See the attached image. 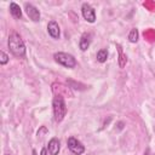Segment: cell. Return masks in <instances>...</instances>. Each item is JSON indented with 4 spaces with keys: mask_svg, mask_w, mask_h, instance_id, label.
I'll return each mask as SVG.
<instances>
[{
    "mask_svg": "<svg viewBox=\"0 0 155 155\" xmlns=\"http://www.w3.org/2000/svg\"><path fill=\"white\" fill-rule=\"evenodd\" d=\"M8 50L11 51V53L18 58H24L25 57V45L22 40V38L19 36V34H17L16 31L11 33L8 36Z\"/></svg>",
    "mask_w": 155,
    "mask_h": 155,
    "instance_id": "1",
    "label": "cell"
},
{
    "mask_svg": "<svg viewBox=\"0 0 155 155\" xmlns=\"http://www.w3.org/2000/svg\"><path fill=\"white\" fill-rule=\"evenodd\" d=\"M52 109H53V116H54V121L56 122H61L64 116L67 115V111H68V108H67V104L64 102V98L63 96H59V94H56L53 97V101H52Z\"/></svg>",
    "mask_w": 155,
    "mask_h": 155,
    "instance_id": "2",
    "label": "cell"
},
{
    "mask_svg": "<svg viewBox=\"0 0 155 155\" xmlns=\"http://www.w3.org/2000/svg\"><path fill=\"white\" fill-rule=\"evenodd\" d=\"M53 58L58 64H61L65 68H69V69L75 68L76 64H78L75 57L70 53H67V52H56L53 54Z\"/></svg>",
    "mask_w": 155,
    "mask_h": 155,
    "instance_id": "3",
    "label": "cell"
},
{
    "mask_svg": "<svg viewBox=\"0 0 155 155\" xmlns=\"http://www.w3.org/2000/svg\"><path fill=\"white\" fill-rule=\"evenodd\" d=\"M67 144H68V149L75 155H81L85 153V145L80 140H78L75 137H69L67 140Z\"/></svg>",
    "mask_w": 155,
    "mask_h": 155,
    "instance_id": "4",
    "label": "cell"
},
{
    "mask_svg": "<svg viewBox=\"0 0 155 155\" xmlns=\"http://www.w3.org/2000/svg\"><path fill=\"white\" fill-rule=\"evenodd\" d=\"M81 12H82L84 18L88 23H94L96 22V11H94V8L90 4L84 2L82 6H81Z\"/></svg>",
    "mask_w": 155,
    "mask_h": 155,
    "instance_id": "5",
    "label": "cell"
},
{
    "mask_svg": "<svg viewBox=\"0 0 155 155\" xmlns=\"http://www.w3.org/2000/svg\"><path fill=\"white\" fill-rule=\"evenodd\" d=\"M24 10H25L27 16H28L33 22H39V21H40V11H39L33 4L25 2V4H24Z\"/></svg>",
    "mask_w": 155,
    "mask_h": 155,
    "instance_id": "6",
    "label": "cell"
},
{
    "mask_svg": "<svg viewBox=\"0 0 155 155\" xmlns=\"http://www.w3.org/2000/svg\"><path fill=\"white\" fill-rule=\"evenodd\" d=\"M47 31L50 34L51 38L53 39H59V35H61V29H59V25L56 21H50L48 24H47Z\"/></svg>",
    "mask_w": 155,
    "mask_h": 155,
    "instance_id": "7",
    "label": "cell"
},
{
    "mask_svg": "<svg viewBox=\"0 0 155 155\" xmlns=\"http://www.w3.org/2000/svg\"><path fill=\"white\" fill-rule=\"evenodd\" d=\"M59 149H61V143H59L58 138H52V139H50L48 145H47V151H48V154H50V155H58Z\"/></svg>",
    "mask_w": 155,
    "mask_h": 155,
    "instance_id": "8",
    "label": "cell"
},
{
    "mask_svg": "<svg viewBox=\"0 0 155 155\" xmlns=\"http://www.w3.org/2000/svg\"><path fill=\"white\" fill-rule=\"evenodd\" d=\"M91 40H92V35L90 33H84L80 38V41H79V47L81 51H86L88 47H90V44H91Z\"/></svg>",
    "mask_w": 155,
    "mask_h": 155,
    "instance_id": "9",
    "label": "cell"
},
{
    "mask_svg": "<svg viewBox=\"0 0 155 155\" xmlns=\"http://www.w3.org/2000/svg\"><path fill=\"white\" fill-rule=\"evenodd\" d=\"M10 13L12 15V17L13 18H16V19H19L21 17H22V10H21V7H19V5H17L16 2H11L10 4Z\"/></svg>",
    "mask_w": 155,
    "mask_h": 155,
    "instance_id": "10",
    "label": "cell"
},
{
    "mask_svg": "<svg viewBox=\"0 0 155 155\" xmlns=\"http://www.w3.org/2000/svg\"><path fill=\"white\" fill-rule=\"evenodd\" d=\"M96 57H97V61H98L99 63L107 62V59H108V51H107V48H101V50L97 52Z\"/></svg>",
    "mask_w": 155,
    "mask_h": 155,
    "instance_id": "11",
    "label": "cell"
},
{
    "mask_svg": "<svg viewBox=\"0 0 155 155\" xmlns=\"http://www.w3.org/2000/svg\"><path fill=\"white\" fill-rule=\"evenodd\" d=\"M116 47H117V50H119V65L121 67V68H124L125 67V64H126V62H127V57L122 53V48H121V46L120 45H116Z\"/></svg>",
    "mask_w": 155,
    "mask_h": 155,
    "instance_id": "12",
    "label": "cell"
},
{
    "mask_svg": "<svg viewBox=\"0 0 155 155\" xmlns=\"http://www.w3.org/2000/svg\"><path fill=\"white\" fill-rule=\"evenodd\" d=\"M138 36H139L138 30H137L136 28H132L131 31H130V34H128V40H130V42H137V41H138Z\"/></svg>",
    "mask_w": 155,
    "mask_h": 155,
    "instance_id": "13",
    "label": "cell"
},
{
    "mask_svg": "<svg viewBox=\"0 0 155 155\" xmlns=\"http://www.w3.org/2000/svg\"><path fill=\"white\" fill-rule=\"evenodd\" d=\"M7 62H8V56L4 51H0V64L1 65H5Z\"/></svg>",
    "mask_w": 155,
    "mask_h": 155,
    "instance_id": "14",
    "label": "cell"
},
{
    "mask_svg": "<svg viewBox=\"0 0 155 155\" xmlns=\"http://www.w3.org/2000/svg\"><path fill=\"white\" fill-rule=\"evenodd\" d=\"M40 155H47V149L46 148H42L41 151H40Z\"/></svg>",
    "mask_w": 155,
    "mask_h": 155,
    "instance_id": "15",
    "label": "cell"
},
{
    "mask_svg": "<svg viewBox=\"0 0 155 155\" xmlns=\"http://www.w3.org/2000/svg\"><path fill=\"white\" fill-rule=\"evenodd\" d=\"M5 155H11V154H5Z\"/></svg>",
    "mask_w": 155,
    "mask_h": 155,
    "instance_id": "16",
    "label": "cell"
}]
</instances>
